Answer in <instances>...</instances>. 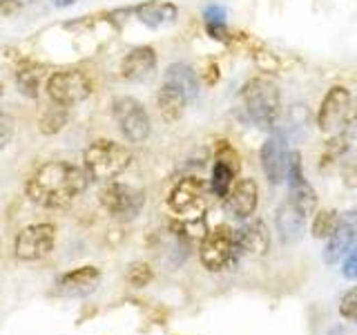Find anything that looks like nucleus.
I'll list each match as a JSON object with an SVG mask.
<instances>
[{
    "mask_svg": "<svg viewBox=\"0 0 357 335\" xmlns=\"http://www.w3.org/2000/svg\"><path fill=\"white\" fill-rule=\"evenodd\" d=\"M85 172L89 179L96 181H112L119 174H123L132 163V152L116 141L98 139L94 141L83 154Z\"/></svg>",
    "mask_w": 357,
    "mask_h": 335,
    "instance_id": "3",
    "label": "nucleus"
},
{
    "mask_svg": "<svg viewBox=\"0 0 357 335\" xmlns=\"http://www.w3.org/2000/svg\"><path fill=\"white\" fill-rule=\"evenodd\" d=\"M342 275L346 279H357V246H353V248L349 251V255H346Z\"/></svg>",
    "mask_w": 357,
    "mask_h": 335,
    "instance_id": "31",
    "label": "nucleus"
},
{
    "mask_svg": "<svg viewBox=\"0 0 357 335\" xmlns=\"http://www.w3.org/2000/svg\"><path fill=\"white\" fill-rule=\"evenodd\" d=\"M257 204H259V186H257L255 179H237L226 197V208L230 210V215L241 221L250 219L257 210Z\"/></svg>",
    "mask_w": 357,
    "mask_h": 335,
    "instance_id": "14",
    "label": "nucleus"
},
{
    "mask_svg": "<svg viewBox=\"0 0 357 335\" xmlns=\"http://www.w3.org/2000/svg\"><path fill=\"white\" fill-rule=\"evenodd\" d=\"M16 3H20V5H27V3H33V0H16Z\"/></svg>",
    "mask_w": 357,
    "mask_h": 335,
    "instance_id": "37",
    "label": "nucleus"
},
{
    "mask_svg": "<svg viewBox=\"0 0 357 335\" xmlns=\"http://www.w3.org/2000/svg\"><path fill=\"white\" fill-rule=\"evenodd\" d=\"M245 117L261 130H273L282 114V92L268 76H252L241 87Z\"/></svg>",
    "mask_w": 357,
    "mask_h": 335,
    "instance_id": "2",
    "label": "nucleus"
},
{
    "mask_svg": "<svg viewBox=\"0 0 357 335\" xmlns=\"http://www.w3.org/2000/svg\"><path fill=\"white\" fill-rule=\"evenodd\" d=\"M353 110V96L344 85H333L326 94H324L319 110H317V128L324 134L342 132L346 123L351 121Z\"/></svg>",
    "mask_w": 357,
    "mask_h": 335,
    "instance_id": "6",
    "label": "nucleus"
},
{
    "mask_svg": "<svg viewBox=\"0 0 357 335\" xmlns=\"http://www.w3.org/2000/svg\"><path fill=\"white\" fill-rule=\"evenodd\" d=\"M128 279H130V284H134V286H145L152 279V268L148 264H143V262L132 264L130 271H128Z\"/></svg>",
    "mask_w": 357,
    "mask_h": 335,
    "instance_id": "28",
    "label": "nucleus"
},
{
    "mask_svg": "<svg viewBox=\"0 0 357 335\" xmlns=\"http://www.w3.org/2000/svg\"><path fill=\"white\" fill-rule=\"evenodd\" d=\"M342 177H344V184L357 188V161H344L342 163Z\"/></svg>",
    "mask_w": 357,
    "mask_h": 335,
    "instance_id": "32",
    "label": "nucleus"
},
{
    "mask_svg": "<svg viewBox=\"0 0 357 335\" xmlns=\"http://www.w3.org/2000/svg\"><path fill=\"white\" fill-rule=\"evenodd\" d=\"M18 7L20 3H16V0H0V14H5V16L16 14Z\"/></svg>",
    "mask_w": 357,
    "mask_h": 335,
    "instance_id": "34",
    "label": "nucleus"
},
{
    "mask_svg": "<svg viewBox=\"0 0 357 335\" xmlns=\"http://www.w3.org/2000/svg\"><path fill=\"white\" fill-rule=\"evenodd\" d=\"M134 16L139 22H143L145 27L150 29H159L165 25H172L178 16V9L172 3H156V0H148V3H141L134 7Z\"/></svg>",
    "mask_w": 357,
    "mask_h": 335,
    "instance_id": "19",
    "label": "nucleus"
},
{
    "mask_svg": "<svg viewBox=\"0 0 357 335\" xmlns=\"http://www.w3.org/2000/svg\"><path fill=\"white\" fill-rule=\"evenodd\" d=\"M167 206L181 217H197L206 206V184L199 177L178 179L167 197Z\"/></svg>",
    "mask_w": 357,
    "mask_h": 335,
    "instance_id": "9",
    "label": "nucleus"
},
{
    "mask_svg": "<svg viewBox=\"0 0 357 335\" xmlns=\"http://www.w3.org/2000/svg\"><path fill=\"white\" fill-rule=\"evenodd\" d=\"M14 130H16L14 117H11L9 112L0 110V150H5L11 143V139H14Z\"/></svg>",
    "mask_w": 357,
    "mask_h": 335,
    "instance_id": "27",
    "label": "nucleus"
},
{
    "mask_svg": "<svg viewBox=\"0 0 357 335\" xmlns=\"http://www.w3.org/2000/svg\"><path fill=\"white\" fill-rule=\"evenodd\" d=\"M65 123H67V107L54 103L52 107H47L43 112L40 132L43 134H56V132H61L65 128Z\"/></svg>",
    "mask_w": 357,
    "mask_h": 335,
    "instance_id": "24",
    "label": "nucleus"
},
{
    "mask_svg": "<svg viewBox=\"0 0 357 335\" xmlns=\"http://www.w3.org/2000/svg\"><path fill=\"white\" fill-rule=\"evenodd\" d=\"M355 241H357V212L355 210L342 212L337 219V226L331 232L326 248H324V262L328 266L337 264L344 255H349Z\"/></svg>",
    "mask_w": 357,
    "mask_h": 335,
    "instance_id": "12",
    "label": "nucleus"
},
{
    "mask_svg": "<svg viewBox=\"0 0 357 335\" xmlns=\"http://www.w3.org/2000/svg\"><path fill=\"white\" fill-rule=\"evenodd\" d=\"M165 81L174 83L183 89L188 98H195L199 94V76L190 65L185 63H174L165 70Z\"/></svg>",
    "mask_w": 357,
    "mask_h": 335,
    "instance_id": "20",
    "label": "nucleus"
},
{
    "mask_svg": "<svg viewBox=\"0 0 357 335\" xmlns=\"http://www.w3.org/2000/svg\"><path fill=\"white\" fill-rule=\"evenodd\" d=\"M237 170H234L232 165H228L226 161L221 159H215V165H212V179H210V190L215 193V197L219 199H226L230 188L234 184V179H237Z\"/></svg>",
    "mask_w": 357,
    "mask_h": 335,
    "instance_id": "22",
    "label": "nucleus"
},
{
    "mask_svg": "<svg viewBox=\"0 0 357 335\" xmlns=\"http://www.w3.org/2000/svg\"><path fill=\"white\" fill-rule=\"evenodd\" d=\"M52 3H54L56 7H70V5L76 3V0H52Z\"/></svg>",
    "mask_w": 357,
    "mask_h": 335,
    "instance_id": "35",
    "label": "nucleus"
},
{
    "mask_svg": "<svg viewBox=\"0 0 357 335\" xmlns=\"http://www.w3.org/2000/svg\"><path fill=\"white\" fill-rule=\"evenodd\" d=\"M43 76L45 70L36 63H22L18 70H16V85L20 89V94H25L29 98H36L38 96V89L43 83Z\"/></svg>",
    "mask_w": 357,
    "mask_h": 335,
    "instance_id": "21",
    "label": "nucleus"
},
{
    "mask_svg": "<svg viewBox=\"0 0 357 335\" xmlns=\"http://www.w3.org/2000/svg\"><path fill=\"white\" fill-rule=\"evenodd\" d=\"M337 219H340V212L337 210H331V208H321L315 212L312 217V226H310V234L315 239H328L331 232L337 226Z\"/></svg>",
    "mask_w": 357,
    "mask_h": 335,
    "instance_id": "23",
    "label": "nucleus"
},
{
    "mask_svg": "<svg viewBox=\"0 0 357 335\" xmlns=\"http://www.w3.org/2000/svg\"><path fill=\"white\" fill-rule=\"evenodd\" d=\"M255 63H257V67H261V72L275 74L279 70V59H277L275 54L266 52V50H257L255 52Z\"/></svg>",
    "mask_w": 357,
    "mask_h": 335,
    "instance_id": "30",
    "label": "nucleus"
},
{
    "mask_svg": "<svg viewBox=\"0 0 357 335\" xmlns=\"http://www.w3.org/2000/svg\"><path fill=\"white\" fill-rule=\"evenodd\" d=\"M154 70H156V52L150 45H141V47L130 50L121 61V76L132 83L150 78Z\"/></svg>",
    "mask_w": 357,
    "mask_h": 335,
    "instance_id": "16",
    "label": "nucleus"
},
{
    "mask_svg": "<svg viewBox=\"0 0 357 335\" xmlns=\"http://www.w3.org/2000/svg\"><path fill=\"white\" fill-rule=\"evenodd\" d=\"M112 114H114L119 128L130 143H143L150 137L152 123L148 110L143 107L141 100L132 96H119L112 103Z\"/></svg>",
    "mask_w": 357,
    "mask_h": 335,
    "instance_id": "5",
    "label": "nucleus"
},
{
    "mask_svg": "<svg viewBox=\"0 0 357 335\" xmlns=\"http://www.w3.org/2000/svg\"><path fill=\"white\" fill-rule=\"evenodd\" d=\"M56 241V228L52 223H33L18 232L16 237V255L18 260L36 262L47 257Z\"/></svg>",
    "mask_w": 357,
    "mask_h": 335,
    "instance_id": "10",
    "label": "nucleus"
},
{
    "mask_svg": "<svg viewBox=\"0 0 357 335\" xmlns=\"http://www.w3.org/2000/svg\"><path fill=\"white\" fill-rule=\"evenodd\" d=\"M206 31H208L210 38H215L219 43H228L230 40V34H228L226 25H206Z\"/></svg>",
    "mask_w": 357,
    "mask_h": 335,
    "instance_id": "33",
    "label": "nucleus"
},
{
    "mask_svg": "<svg viewBox=\"0 0 357 335\" xmlns=\"http://www.w3.org/2000/svg\"><path fill=\"white\" fill-rule=\"evenodd\" d=\"M47 94L59 105H76L92 94V81L81 70H63L47 78Z\"/></svg>",
    "mask_w": 357,
    "mask_h": 335,
    "instance_id": "7",
    "label": "nucleus"
},
{
    "mask_svg": "<svg viewBox=\"0 0 357 335\" xmlns=\"http://www.w3.org/2000/svg\"><path fill=\"white\" fill-rule=\"evenodd\" d=\"M340 315L344 320L357 322V286H353L351 290H346L344 297L340 299Z\"/></svg>",
    "mask_w": 357,
    "mask_h": 335,
    "instance_id": "26",
    "label": "nucleus"
},
{
    "mask_svg": "<svg viewBox=\"0 0 357 335\" xmlns=\"http://www.w3.org/2000/svg\"><path fill=\"white\" fill-rule=\"evenodd\" d=\"M3 92H5V89H3V83H0V96H3Z\"/></svg>",
    "mask_w": 357,
    "mask_h": 335,
    "instance_id": "38",
    "label": "nucleus"
},
{
    "mask_svg": "<svg viewBox=\"0 0 357 335\" xmlns=\"http://www.w3.org/2000/svg\"><path fill=\"white\" fill-rule=\"evenodd\" d=\"M145 195L143 190L128 186V184H116L112 181L109 186L103 188L100 193V204L109 212L112 217H116L121 221H130L141 212Z\"/></svg>",
    "mask_w": 357,
    "mask_h": 335,
    "instance_id": "8",
    "label": "nucleus"
},
{
    "mask_svg": "<svg viewBox=\"0 0 357 335\" xmlns=\"http://www.w3.org/2000/svg\"><path fill=\"white\" fill-rule=\"evenodd\" d=\"M89 177L70 161L43 163L27 181V195L33 204L45 208H63L85 193Z\"/></svg>",
    "mask_w": 357,
    "mask_h": 335,
    "instance_id": "1",
    "label": "nucleus"
},
{
    "mask_svg": "<svg viewBox=\"0 0 357 335\" xmlns=\"http://www.w3.org/2000/svg\"><path fill=\"white\" fill-rule=\"evenodd\" d=\"M351 121L357 126V103H355V105H353V110H351Z\"/></svg>",
    "mask_w": 357,
    "mask_h": 335,
    "instance_id": "36",
    "label": "nucleus"
},
{
    "mask_svg": "<svg viewBox=\"0 0 357 335\" xmlns=\"http://www.w3.org/2000/svg\"><path fill=\"white\" fill-rule=\"evenodd\" d=\"M100 273L94 266H83L76 271L65 273L59 282H56V293L63 297H85L98 286Z\"/></svg>",
    "mask_w": 357,
    "mask_h": 335,
    "instance_id": "17",
    "label": "nucleus"
},
{
    "mask_svg": "<svg viewBox=\"0 0 357 335\" xmlns=\"http://www.w3.org/2000/svg\"><path fill=\"white\" fill-rule=\"evenodd\" d=\"M226 18H228V11L226 7H221L217 3H212L204 9V20L206 25H226Z\"/></svg>",
    "mask_w": 357,
    "mask_h": 335,
    "instance_id": "29",
    "label": "nucleus"
},
{
    "mask_svg": "<svg viewBox=\"0 0 357 335\" xmlns=\"http://www.w3.org/2000/svg\"><path fill=\"white\" fill-rule=\"evenodd\" d=\"M188 94L183 92L181 87L174 83L163 81L159 94H156V105H159V114L165 123H176L185 114L188 107Z\"/></svg>",
    "mask_w": 357,
    "mask_h": 335,
    "instance_id": "18",
    "label": "nucleus"
},
{
    "mask_svg": "<svg viewBox=\"0 0 357 335\" xmlns=\"http://www.w3.org/2000/svg\"><path fill=\"white\" fill-rule=\"evenodd\" d=\"M288 141L284 137V132L271 134L259 150V161L264 177L268 179L271 186H279L286 181V170H288Z\"/></svg>",
    "mask_w": 357,
    "mask_h": 335,
    "instance_id": "11",
    "label": "nucleus"
},
{
    "mask_svg": "<svg viewBox=\"0 0 357 335\" xmlns=\"http://www.w3.org/2000/svg\"><path fill=\"white\" fill-rule=\"evenodd\" d=\"M308 212L301 208L295 199L286 197L284 204L277 208L275 212V226L279 237L284 244H297L301 239V234L306 230V221H308Z\"/></svg>",
    "mask_w": 357,
    "mask_h": 335,
    "instance_id": "13",
    "label": "nucleus"
},
{
    "mask_svg": "<svg viewBox=\"0 0 357 335\" xmlns=\"http://www.w3.org/2000/svg\"><path fill=\"white\" fill-rule=\"evenodd\" d=\"M237 241H234V230L230 226H217L212 228L199 248V260L208 271L219 273L228 268L234 257H237Z\"/></svg>",
    "mask_w": 357,
    "mask_h": 335,
    "instance_id": "4",
    "label": "nucleus"
},
{
    "mask_svg": "<svg viewBox=\"0 0 357 335\" xmlns=\"http://www.w3.org/2000/svg\"><path fill=\"white\" fill-rule=\"evenodd\" d=\"M234 241H237V253L248 257H264L271 248V232L261 219L248 221L241 230L234 232Z\"/></svg>",
    "mask_w": 357,
    "mask_h": 335,
    "instance_id": "15",
    "label": "nucleus"
},
{
    "mask_svg": "<svg viewBox=\"0 0 357 335\" xmlns=\"http://www.w3.org/2000/svg\"><path fill=\"white\" fill-rule=\"evenodd\" d=\"M346 152H349V137H346V132H335L326 141V145H324V161L337 159V156Z\"/></svg>",
    "mask_w": 357,
    "mask_h": 335,
    "instance_id": "25",
    "label": "nucleus"
}]
</instances>
